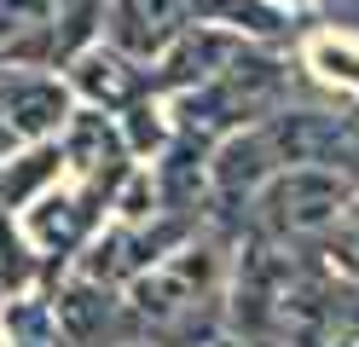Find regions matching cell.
Segmentation results:
<instances>
[{
	"label": "cell",
	"instance_id": "cell-6",
	"mask_svg": "<svg viewBox=\"0 0 359 347\" xmlns=\"http://www.w3.org/2000/svg\"><path fill=\"white\" fill-rule=\"evenodd\" d=\"M122 128H116V116L110 110H81L64 122V162H76L81 174H93V185H110L122 174Z\"/></svg>",
	"mask_w": 359,
	"mask_h": 347
},
{
	"label": "cell",
	"instance_id": "cell-5",
	"mask_svg": "<svg viewBox=\"0 0 359 347\" xmlns=\"http://www.w3.org/2000/svg\"><path fill=\"white\" fill-rule=\"evenodd\" d=\"M70 81L87 104H99V110H128L133 99H151V69L140 58H128L116 53L110 41H87L81 53L70 58Z\"/></svg>",
	"mask_w": 359,
	"mask_h": 347
},
{
	"label": "cell",
	"instance_id": "cell-1",
	"mask_svg": "<svg viewBox=\"0 0 359 347\" xmlns=\"http://www.w3.org/2000/svg\"><path fill=\"white\" fill-rule=\"evenodd\" d=\"M250 203L273 243H302V238H325L336 226V215L353 203V185L336 162H290V168L266 174V185Z\"/></svg>",
	"mask_w": 359,
	"mask_h": 347
},
{
	"label": "cell",
	"instance_id": "cell-9",
	"mask_svg": "<svg viewBox=\"0 0 359 347\" xmlns=\"http://www.w3.org/2000/svg\"><path fill=\"white\" fill-rule=\"evenodd\" d=\"M330 254L359 278V197L342 208V215H336V226H330Z\"/></svg>",
	"mask_w": 359,
	"mask_h": 347
},
{
	"label": "cell",
	"instance_id": "cell-2",
	"mask_svg": "<svg viewBox=\"0 0 359 347\" xmlns=\"http://www.w3.org/2000/svg\"><path fill=\"white\" fill-rule=\"evenodd\" d=\"M215 290V249L191 243V249H174L168 261H151L145 272H133V318L140 324H156V330H168V324L191 318L197 307L209 301Z\"/></svg>",
	"mask_w": 359,
	"mask_h": 347
},
{
	"label": "cell",
	"instance_id": "cell-4",
	"mask_svg": "<svg viewBox=\"0 0 359 347\" xmlns=\"http://www.w3.org/2000/svg\"><path fill=\"white\" fill-rule=\"evenodd\" d=\"M191 23V0H104V41L116 53L151 64L163 46Z\"/></svg>",
	"mask_w": 359,
	"mask_h": 347
},
{
	"label": "cell",
	"instance_id": "cell-8",
	"mask_svg": "<svg viewBox=\"0 0 359 347\" xmlns=\"http://www.w3.org/2000/svg\"><path fill=\"white\" fill-rule=\"evenodd\" d=\"M53 168H58V151L47 145V139H41L29 156H18V162L6 156V162H0V208H18L41 179H53Z\"/></svg>",
	"mask_w": 359,
	"mask_h": 347
},
{
	"label": "cell",
	"instance_id": "cell-10",
	"mask_svg": "<svg viewBox=\"0 0 359 347\" xmlns=\"http://www.w3.org/2000/svg\"><path fill=\"white\" fill-rule=\"evenodd\" d=\"M12 145H18V139H12V128H6V122H0V162H6V156H12Z\"/></svg>",
	"mask_w": 359,
	"mask_h": 347
},
{
	"label": "cell",
	"instance_id": "cell-7",
	"mask_svg": "<svg viewBox=\"0 0 359 347\" xmlns=\"http://www.w3.org/2000/svg\"><path fill=\"white\" fill-rule=\"evenodd\" d=\"M93 197H47V203L35 208V238L47 243V249H70L81 231L93 226Z\"/></svg>",
	"mask_w": 359,
	"mask_h": 347
},
{
	"label": "cell",
	"instance_id": "cell-11",
	"mask_svg": "<svg viewBox=\"0 0 359 347\" xmlns=\"http://www.w3.org/2000/svg\"><path fill=\"white\" fill-rule=\"evenodd\" d=\"M0 64H6V58H0Z\"/></svg>",
	"mask_w": 359,
	"mask_h": 347
},
{
	"label": "cell",
	"instance_id": "cell-3",
	"mask_svg": "<svg viewBox=\"0 0 359 347\" xmlns=\"http://www.w3.org/2000/svg\"><path fill=\"white\" fill-rule=\"evenodd\" d=\"M0 122L12 128L18 145H41L70 122V87L47 69L0 64Z\"/></svg>",
	"mask_w": 359,
	"mask_h": 347
}]
</instances>
